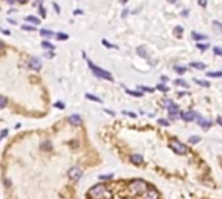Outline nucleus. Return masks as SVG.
<instances>
[{"label": "nucleus", "mask_w": 222, "mask_h": 199, "mask_svg": "<svg viewBox=\"0 0 222 199\" xmlns=\"http://www.w3.org/2000/svg\"><path fill=\"white\" fill-rule=\"evenodd\" d=\"M129 190L133 194H143L147 190V184L144 182V181H142V180L133 181V182L129 185Z\"/></svg>", "instance_id": "1"}, {"label": "nucleus", "mask_w": 222, "mask_h": 199, "mask_svg": "<svg viewBox=\"0 0 222 199\" xmlns=\"http://www.w3.org/2000/svg\"><path fill=\"white\" fill-rule=\"evenodd\" d=\"M88 67H90V69L92 70V73L96 77H99V78H105V80H108V81H112L113 78H112V74L109 72H107V70H104V69H100L99 67H96V65H94L91 61H88Z\"/></svg>", "instance_id": "2"}, {"label": "nucleus", "mask_w": 222, "mask_h": 199, "mask_svg": "<svg viewBox=\"0 0 222 199\" xmlns=\"http://www.w3.org/2000/svg\"><path fill=\"white\" fill-rule=\"evenodd\" d=\"M170 147H172V150L174 151V152L181 154V155H185V154L188 152V148H187V146L183 145V143H181V142L177 141V139H173L170 142Z\"/></svg>", "instance_id": "3"}, {"label": "nucleus", "mask_w": 222, "mask_h": 199, "mask_svg": "<svg viewBox=\"0 0 222 199\" xmlns=\"http://www.w3.org/2000/svg\"><path fill=\"white\" fill-rule=\"evenodd\" d=\"M179 116L185 121L190 122V121H194L195 119L198 117V113H196V112H194V111H187V112H179Z\"/></svg>", "instance_id": "4"}, {"label": "nucleus", "mask_w": 222, "mask_h": 199, "mask_svg": "<svg viewBox=\"0 0 222 199\" xmlns=\"http://www.w3.org/2000/svg\"><path fill=\"white\" fill-rule=\"evenodd\" d=\"M30 67H31L33 69H35V70H39V69L42 68V61L39 60V57L34 56V57L30 59Z\"/></svg>", "instance_id": "5"}, {"label": "nucleus", "mask_w": 222, "mask_h": 199, "mask_svg": "<svg viewBox=\"0 0 222 199\" xmlns=\"http://www.w3.org/2000/svg\"><path fill=\"white\" fill-rule=\"evenodd\" d=\"M144 199H159V193L156 190H146L144 191Z\"/></svg>", "instance_id": "6"}, {"label": "nucleus", "mask_w": 222, "mask_h": 199, "mask_svg": "<svg viewBox=\"0 0 222 199\" xmlns=\"http://www.w3.org/2000/svg\"><path fill=\"white\" fill-rule=\"evenodd\" d=\"M198 124L200 126H203V129H209L212 126V121L203 119V117H198Z\"/></svg>", "instance_id": "7"}, {"label": "nucleus", "mask_w": 222, "mask_h": 199, "mask_svg": "<svg viewBox=\"0 0 222 199\" xmlns=\"http://www.w3.org/2000/svg\"><path fill=\"white\" fill-rule=\"evenodd\" d=\"M164 104H165V108H166L169 112H172V111H178V108H179V107L175 104V103L172 102V100H165Z\"/></svg>", "instance_id": "8"}, {"label": "nucleus", "mask_w": 222, "mask_h": 199, "mask_svg": "<svg viewBox=\"0 0 222 199\" xmlns=\"http://www.w3.org/2000/svg\"><path fill=\"white\" fill-rule=\"evenodd\" d=\"M191 35H192V39H195V41H204V39H208V35H205V34L196 33V31H192V33H191Z\"/></svg>", "instance_id": "9"}, {"label": "nucleus", "mask_w": 222, "mask_h": 199, "mask_svg": "<svg viewBox=\"0 0 222 199\" xmlns=\"http://www.w3.org/2000/svg\"><path fill=\"white\" fill-rule=\"evenodd\" d=\"M190 67H192L195 69H199V70H203V69H205L207 65L204 63H200V61H192V63H190Z\"/></svg>", "instance_id": "10"}, {"label": "nucleus", "mask_w": 222, "mask_h": 199, "mask_svg": "<svg viewBox=\"0 0 222 199\" xmlns=\"http://www.w3.org/2000/svg\"><path fill=\"white\" fill-rule=\"evenodd\" d=\"M173 33H174V35H175L177 38H182V34H183V28H182V26H175V28H174V30H173Z\"/></svg>", "instance_id": "11"}, {"label": "nucleus", "mask_w": 222, "mask_h": 199, "mask_svg": "<svg viewBox=\"0 0 222 199\" xmlns=\"http://www.w3.org/2000/svg\"><path fill=\"white\" fill-rule=\"evenodd\" d=\"M130 159H131V161L134 164H142L143 163V158L140 156V155H133Z\"/></svg>", "instance_id": "12"}, {"label": "nucleus", "mask_w": 222, "mask_h": 199, "mask_svg": "<svg viewBox=\"0 0 222 199\" xmlns=\"http://www.w3.org/2000/svg\"><path fill=\"white\" fill-rule=\"evenodd\" d=\"M207 77H214V78H221L222 77V72H208Z\"/></svg>", "instance_id": "13"}, {"label": "nucleus", "mask_w": 222, "mask_h": 199, "mask_svg": "<svg viewBox=\"0 0 222 199\" xmlns=\"http://www.w3.org/2000/svg\"><path fill=\"white\" fill-rule=\"evenodd\" d=\"M196 47L200 51H207L208 48H209V44H208V43H198Z\"/></svg>", "instance_id": "14"}, {"label": "nucleus", "mask_w": 222, "mask_h": 199, "mask_svg": "<svg viewBox=\"0 0 222 199\" xmlns=\"http://www.w3.org/2000/svg\"><path fill=\"white\" fill-rule=\"evenodd\" d=\"M174 83L178 85V86H183V87H188V83H187L185 80H181V78L175 80V81H174Z\"/></svg>", "instance_id": "15"}, {"label": "nucleus", "mask_w": 222, "mask_h": 199, "mask_svg": "<svg viewBox=\"0 0 222 199\" xmlns=\"http://www.w3.org/2000/svg\"><path fill=\"white\" fill-rule=\"evenodd\" d=\"M137 52L142 56V57H147V52H146V48L143 46H140V47H138V50H137Z\"/></svg>", "instance_id": "16"}, {"label": "nucleus", "mask_w": 222, "mask_h": 199, "mask_svg": "<svg viewBox=\"0 0 222 199\" xmlns=\"http://www.w3.org/2000/svg\"><path fill=\"white\" fill-rule=\"evenodd\" d=\"M195 82L199 85V86H204V87H209L211 83L208 81H203V80H195Z\"/></svg>", "instance_id": "17"}, {"label": "nucleus", "mask_w": 222, "mask_h": 199, "mask_svg": "<svg viewBox=\"0 0 222 199\" xmlns=\"http://www.w3.org/2000/svg\"><path fill=\"white\" fill-rule=\"evenodd\" d=\"M188 142H190V143H192V145L199 143V142H200V137H198V135H191L188 138Z\"/></svg>", "instance_id": "18"}, {"label": "nucleus", "mask_w": 222, "mask_h": 199, "mask_svg": "<svg viewBox=\"0 0 222 199\" xmlns=\"http://www.w3.org/2000/svg\"><path fill=\"white\" fill-rule=\"evenodd\" d=\"M40 34L43 37H47V38H51L52 35H55L52 31H50V30H40Z\"/></svg>", "instance_id": "19"}, {"label": "nucleus", "mask_w": 222, "mask_h": 199, "mask_svg": "<svg viewBox=\"0 0 222 199\" xmlns=\"http://www.w3.org/2000/svg\"><path fill=\"white\" fill-rule=\"evenodd\" d=\"M174 70H175V72L178 73V74H181V76H182V74H183V73H186V70H187V69H186V68H181V67L175 65V67H174Z\"/></svg>", "instance_id": "20"}, {"label": "nucleus", "mask_w": 222, "mask_h": 199, "mask_svg": "<svg viewBox=\"0 0 222 199\" xmlns=\"http://www.w3.org/2000/svg\"><path fill=\"white\" fill-rule=\"evenodd\" d=\"M156 89L160 90V91H165V93L169 91V87H168V86H166V85H162V83L157 85V86H156Z\"/></svg>", "instance_id": "21"}, {"label": "nucleus", "mask_w": 222, "mask_h": 199, "mask_svg": "<svg viewBox=\"0 0 222 199\" xmlns=\"http://www.w3.org/2000/svg\"><path fill=\"white\" fill-rule=\"evenodd\" d=\"M26 21H30V22H33L35 25L39 24V20L37 18V17H33V16H27V17H26Z\"/></svg>", "instance_id": "22"}, {"label": "nucleus", "mask_w": 222, "mask_h": 199, "mask_svg": "<svg viewBox=\"0 0 222 199\" xmlns=\"http://www.w3.org/2000/svg\"><path fill=\"white\" fill-rule=\"evenodd\" d=\"M178 116H179V112H178V111H172V112H169V119L175 120Z\"/></svg>", "instance_id": "23"}, {"label": "nucleus", "mask_w": 222, "mask_h": 199, "mask_svg": "<svg viewBox=\"0 0 222 199\" xmlns=\"http://www.w3.org/2000/svg\"><path fill=\"white\" fill-rule=\"evenodd\" d=\"M70 122H73V124H79L81 122L79 116H72V117H70Z\"/></svg>", "instance_id": "24"}, {"label": "nucleus", "mask_w": 222, "mask_h": 199, "mask_svg": "<svg viewBox=\"0 0 222 199\" xmlns=\"http://www.w3.org/2000/svg\"><path fill=\"white\" fill-rule=\"evenodd\" d=\"M213 52L217 56H222V48H220V47H213Z\"/></svg>", "instance_id": "25"}, {"label": "nucleus", "mask_w": 222, "mask_h": 199, "mask_svg": "<svg viewBox=\"0 0 222 199\" xmlns=\"http://www.w3.org/2000/svg\"><path fill=\"white\" fill-rule=\"evenodd\" d=\"M5 104H7V98H4V96H0V108L5 107Z\"/></svg>", "instance_id": "26"}, {"label": "nucleus", "mask_w": 222, "mask_h": 199, "mask_svg": "<svg viewBox=\"0 0 222 199\" xmlns=\"http://www.w3.org/2000/svg\"><path fill=\"white\" fill-rule=\"evenodd\" d=\"M68 38H69L68 34H63V33H59L57 34V39H60V41H61V39H68Z\"/></svg>", "instance_id": "27"}, {"label": "nucleus", "mask_w": 222, "mask_h": 199, "mask_svg": "<svg viewBox=\"0 0 222 199\" xmlns=\"http://www.w3.org/2000/svg\"><path fill=\"white\" fill-rule=\"evenodd\" d=\"M126 93L130 94V95H134V96H142V93H137V91H130V90H126Z\"/></svg>", "instance_id": "28"}, {"label": "nucleus", "mask_w": 222, "mask_h": 199, "mask_svg": "<svg viewBox=\"0 0 222 199\" xmlns=\"http://www.w3.org/2000/svg\"><path fill=\"white\" fill-rule=\"evenodd\" d=\"M42 47H44V48H53V46H52L51 43H48V42H43Z\"/></svg>", "instance_id": "29"}, {"label": "nucleus", "mask_w": 222, "mask_h": 199, "mask_svg": "<svg viewBox=\"0 0 222 199\" xmlns=\"http://www.w3.org/2000/svg\"><path fill=\"white\" fill-rule=\"evenodd\" d=\"M86 96H87V98H88V99H91V100H96V102H101V100H100V99H99L98 96H94V95H90V94H87V95H86Z\"/></svg>", "instance_id": "30"}, {"label": "nucleus", "mask_w": 222, "mask_h": 199, "mask_svg": "<svg viewBox=\"0 0 222 199\" xmlns=\"http://www.w3.org/2000/svg\"><path fill=\"white\" fill-rule=\"evenodd\" d=\"M159 124H160V125H164V126H169V122H168V121H166V120H162V119L159 120Z\"/></svg>", "instance_id": "31"}, {"label": "nucleus", "mask_w": 222, "mask_h": 199, "mask_svg": "<svg viewBox=\"0 0 222 199\" xmlns=\"http://www.w3.org/2000/svg\"><path fill=\"white\" fill-rule=\"evenodd\" d=\"M103 44H105V47H108V48H113V47H116V46L111 44V43H108L105 39H103Z\"/></svg>", "instance_id": "32"}, {"label": "nucleus", "mask_w": 222, "mask_h": 199, "mask_svg": "<svg viewBox=\"0 0 222 199\" xmlns=\"http://www.w3.org/2000/svg\"><path fill=\"white\" fill-rule=\"evenodd\" d=\"M142 90H144V91H150V93H152L153 91V89H150V87H147V86H139Z\"/></svg>", "instance_id": "33"}, {"label": "nucleus", "mask_w": 222, "mask_h": 199, "mask_svg": "<svg viewBox=\"0 0 222 199\" xmlns=\"http://www.w3.org/2000/svg\"><path fill=\"white\" fill-rule=\"evenodd\" d=\"M199 5L200 7H207V0H199Z\"/></svg>", "instance_id": "34"}, {"label": "nucleus", "mask_w": 222, "mask_h": 199, "mask_svg": "<svg viewBox=\"0 0 222 199\" xmlns=\"http://www.w3.org/2000/svg\"><path fill=\"white\" fill-rule=\"evenodd\" d=\"M22 29L24 30H30V31H34V30H35L34 26H22Z\"/></svg>", "instance_id": "35"}, {"label": "nucleus", "mask_w": 222, "mask_h": 199, "mask_svg": "<svg viewBox=\"0 0 222 199\" xmlns=\"http://www.w3.org/2000/svg\"><path fill=\"white\" fill-rule=\"evenodd\" d=\"M217 122H218L221 126H222V117H218V119H217Z\"/></svg>", "instance_id": "36"}, {"label": "nucleus", "mask_w": 222, "mask_h": 199, "mask_svg": "<svg viewBox=\"0 0 222 199\" xmlns=\"http://www.w3.org/2000/svg\"><path fill=\"white\" fill-rule=\"evenodd\" d=\"M40 13H42V16H46V15H44V13H46V11H44V9H43V8H42V7H40Z\"/></svg>", "instance_id": "37"}, {"label": "nucleus", "mask_w": 222, "mask_h": 199, "mask_svg": "<svg viewBox=\"0 0 222 199\" xmlns=\"http://www.w3.org/2000/svg\"><path fill=\"white\" fill-rule=\"evenodd\" d=\"M46 56H47V57H48V59H51V57H52V56H53V54H47Z\"/></svg>", "instance_id": "38"}, {"label": "nucleus", "mask_w": 222, "mask_h": 199, "mask_svg": "<svg viewBox=\"0 0 222 199\" xmlns=\"http://www.w3.org/2000/svg\"><path fill=\"white\" fill-rule=\"evenodd\" d=\"M7 2L9 3V4H13V3H14V0H7Z\"/></svg>", "instance_id": "39"}, {"label": "nucleus", "mask_w": 222, "mask_h": 199, "mask_svg": "<svg viewBox=\"0 0 222 199\" xmlns=\"http://www.w3.org/2000/svg\"><path fill=\"white\" fill-rule=\"evenodd\" d=\"M127 2H129V0H121V3H122V4H125V3H127Z\"/></svg>", "instance_id": "40"}, {"label": "nucleus", "mask_w": 222, "mask_h": 199, "mask_svg": "<svg viewBox=\"0 0 222 199\" xmlns=\"http://www.w3.org/2000/svg\"><path fill=\"white\" fill-rule=\"evenodd\" d=\"M18 2H20V3H26L27 0H18Z\"/></svg>", "instance_id": "41"}, {"label": "nucleus", "mask_w": 222, "mask_h": 199, "mask_svg": "<svg viewBox=\"0 0 222 199\" xmlns=\"http://www.w3.org/2000/svg\"><path fill=\"white\" fill-rule=\"evenodd\" d=\"M169 3H175V0H168Z\"/></svg>", "instance_id": "42"}, {"label": "nucleus", "mask_w": 222, "mask_h": 199, "mask_svg": "<svg viewBox=\"0 0 222 199\" xmlns=\"http://www.w3.org/2000/svg\"><path fill=\"white\" fill-rule=\"evenodd\" d=\"M2 47H3V43H2V42H0V50H2Z\"/></svg>", "instance_id": "43"}]
</instances>
